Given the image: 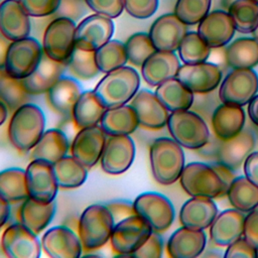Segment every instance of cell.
Wrapping results in <instances>:
<instances>
[{"label":"cell","mask_w":258,"mask_h":258,"mask_svg":"<svg viewBox=\"0 0 258 258\" xmlns=\"http://www.w3.org/2000/svg\"><path fill=\"white\" fill-rule=\"evenodd\" d=\"M140 87V76L135 69L124 66L105 76L93 89L98 101L105 109L128 104Z\"/></svg>","instance_id":"cell-1"},{"label":"cell","mask_w":258,"mask_h":258,"mask_svg":"<svg viewBox=\"0 0 258 258\" xmlns=\"http://www.w3.org/2000/svg\"><path fill=\"white\" fill-rule=\"evenodd\" d=\"M45 116L40 107L25 103L13 111L8 124V138L19 151H30L45 131Z\"/></svg>","instance_id":"cell-2"},{"label":"cell","mask_w":258,"mask_h":258,"mask_svg":"<svg viewBox=\"0 0 258 258\" xmlns=\"http://www.w3.org/2000/svg\"><path fill=\"white\" fill-rule=\"evenodd\" d=\"M149 159L152 175L158 183L169 185L179 179L184 167V152L173 138L159 137L153 140Z\"/></svg>","instance_id":"cell-3"},{"label":"cell","mask_w":258,"mask_h":258,"mask_svg":"<svg viewBox=\"0 0 258 258\" xmlns=\"http://www.w3.org/2000/svg\"><path fill=\"white\" fill-rule=\"evenodd\" d=\"M115 221L108 207L93 204L81 214L78 222V235L83 249L97 251L110 241Z\"/></svg>","instance_id":"cell-4"},{"label":"cell","mask_w":258,"mask_h":258,"mask_svg":"<svg viewBox=\"0 0 258 258\" xmlns=\"http://www.w3.org/2000/svg\"><path fill=\"white\" fill-rule=\"evenodd\" d=\"M180 185L190 197L220 198L227 195L228 187L213 165L190 162L184 165L179 176Z\"/></svg>","instance_id":"cell-5"},{"label":"cell","mask_w":258,"mask_h":258,"mask_svg":"<svg viewBox=\"0 0 258 258\" xmlns=\"http://www.w3.org/2000/svg\"><path fill=\"white\" fill-rule=\"evenodd\" d=\"M166 125L171 137L182 147L188 149H201L211 138L206 121L194 111L171 112Z\"/></svg>","instance_id":"cell-6"},{"label":"cell","mask_w":258,"mask_h":258,"mask_svg":"<svg viewBox=\"0 0 258 258\" xmlns=\"http://www.w3.org/2000/svg\"><path fill=\"white\" fill-rule=\"evenodd\" d=\"M77 24L68 17H54L42 36L43 52L53 60L67 62L76 47Z\"/></svg>","instance_id":"cell-7"},{"label":"cell","mask_w":258,"mask_h":258,"mask_svg":"<svg viewBox=\"0 0 258 258\" xmlns=\"http://www.w3.org/2000/svg\"><path fill=\"white\" fill-rule=\"evenodd\" d=\"M42 53V45L34 37L13 40L7 50L4 70L12 78L22 80L37 68Z\"/></svg>","instance_id":"cell-8"},{"label":"cell","mask_w":258,"mask_h":258,"mask_svg":"<svg viewBox=\"0 0 258 258\" xmlns=\"http://www.w3.org/2000/svg\"><path fill=\"white\" fill-rule=\"evenodd\" d=\"M152 232L149 224L135 214L115 223L109 242L117 255L130 256Z\"/></svg>","instance_id":"cell-9"},{"label":"cell","mask_w":258,"mask_h":258,"mask_svg":"<svg viewBox=\"0 0 258 258\" xmlns=\"http://www.w3.org/2000/svg\"><path fill=\"white\" fill-rule=\"evenodd\" d=\"M136 215L145 220L152 231L165 232L174 220V208L165 196L155 191H145L133 201Z\"/></svg>","instance_id":"cell-10"},{"label":"cell","mask_w":258,"mask_h":258,"mask_svg":"<svg viewBox=\"0 0 258 258\" xmlns=\"http://www.w3.org/2000/svg\"><path fill=\"white\" fill-rule=\"evenodd\" d=\"M258 92V76L252 69H233L219 89L222 103L245 106Z\"/></svg>","instance_id":"cell-11"},{"label":"cell","mask_w":258,"mask_h":258,"mask_svg":"<svg viewBox=\"0 0 258 258\" xmlns=\"http://www.w3.org/2000/svg\"><path fill=\"white\" fill-rule=\"evenodd\" d=\"M1 247L9 258H38L42 250L37 235L20 222L6 227L1 236Z\"/></svg>","instance_id":"cell-12"},{"label":"cell","mask_w":258,"mask_h":258,"mask_svg":"<svg viewBox=\"0 0 258 258\" xmlns=\"http://www.w3.org/2000/svg\"><path fill=\"white\" fill-rule=\"evenodd\" d=\"M134 158L135 143L130 135H114L107 137L100 163L104 172L119 175L129 169Z\"/></svg>","instance_id":"cell-13"},{"label":"cell","mask_w":258,"mask_h":258,"mask_svg":"<svg viewBox=\"0 0 258 258\" xmlns=\"http://www.w3.org/2000/svg\"><path fill=\"white\" fill-rule=\"evenodd\" d=\"M25 174L29 198L45 204L55 200L59 187L51 163L40 159H31L25 168Z\"/></svg>","instance_id":"cell-14"},{"label":"cell","mask_w":258,"mask_h":258,"mask_svg":"<svg viewBox=\"0 0 258 258\" xmlns=\"http://www.w3.org/2000/svg\"><path fill=\"white\" fill-rule=\"evenodd\" d=\"M114 33L112 18L94 13L82 19L76 28V47L96 51L108 42Z\"/></svg>","instance_id":"cell-15"},{"label":"cell","mask_w":258,"mask_h":258,"mask_svg":"<svg viewBox=\"0 0 258 258\" xmlns=\"http://www.w3.org/2000/svg\"><path fill=\"white\" fill-rule=\"evenodd\" d=\"M107 137L100 125L82 128L71 143V155L90 169L100 162Z\"/></svg>","instance_id":"cell-16"},{"label":"cell","mask_w":258,"mask_h":258,"mask_svg":"<svg viewBox=\"0 0 258 258\" xmlns=\"http://www.w3.org/2000/svg\"><path fill=\"white\" fill-rule=\"evenodd\" d=\"M217 138V137H216ZM255 147V136L250 129H244L228 140L217 138L214 143V154L217 162L233 171L240 168L247 156Z\"/></svg>","instance_id":"cell-17"},{"label":"cell","mask_w":258,"mask_h":258,"mask_svg":"<svg viewBox=\"0 0 258 258\" xmlns=\"http://www.w3.org/2000/svg\"><path fill=\"white\" fill-rule=\"evenodd\" d=\"M176 78L194 94H206L218 88L222 81V72L213 62L184 63L179 67Z\"/></svg>","instance_id":"cell-18"},{"label":"cell","mask_w":258,"mask_h":258,"mask_svg":"<svg viewBox=\"0 0 258 258\" xmlns=\"http://www.w3.org/2000/svg\"><path fill=\"white\" fill-rule=\"evenodd\" d=\"M129 105L136 114L139 126L158 130L167 124L169 111L159 101L155 93L146 89L138 90Z\"/></svg>","instance_id":"cell-19"},{"label":"cell","mask_w":258,"mask_h":258,"mask_svg":"<svg viewBox=\"0 0 258 258\" xmlns=\"http://www.w3.org/2000/svg\"><path fill=\"white\" fill-rule=\"evenodd\" d=\"M41 248L51 258H79L83 246L79 235L69 226H55L41 237Z\"/></svg>","instance_id":"cell-20"},{"label":"cell","mask_w":258,"mask_h":258,"mask_svg":"<svg viewBox=\"0 0 258 258\" xmlns=\"http://www.w3.org/2000/svg\"><path fill=\"white\" fill-rule=\"evenodd\" d=\"M186 33V24L174 13L163 14L156 18L148 32L156 50L163 51H175Z\"/></svg>","instance_id":"cell-21"},{"label":"cell","mask_w":258,"mask_h":258,"mask_svg":"<svg viewBox=\"0 0 258 258\" xmlns=\"http://www.w3.org/2000/svg\"><path fill=\"white\" fill-rule=\"evenodd\" d=\"M235 30L230 14L223 10L208 13L198 26V33L211 48H219L229 43Z\"/></svg>","instance_id":"cell-22"},{"label":"cell","mask_w":258,"mask_h":258,"mask_svg":"<svg viewBox=\"0 0 258 258\" xmlns=\"http://www.w3.org/2000/svg\"><path fill=\"white\" fill-rule=\"evenodd\" d=\"M83 92L79 80L62 75L46 92V100L53 112L63 117H72L74 106Z\"/></svg>","instance_id":"cell-23"},{"label":"cell","mask_w":258,"mask_h":258,"mask_svg":"<svg viewBox=\"0 0 258 258\" xmlns=\"http://www.w3.org/2000/svg\"><path fill=\"white\" fill-rule=\"evenodd\" d=\"M64 72V62L53 60L43 52L37 68L29 76L22 79L21 84L30 96L46 94Z\"/></svg>","instance_id":"cell-24"},{"label":"cell","mask_w":258,"mask_h":258,"mask_svg":"<svg viewBox=\"0 0 258 258\" xmlns=\"http://www.w3.org/2000/svg\"><path fill=\"white\" fill-rule=\"evenodd\" d=\"M29 17L19 0H3L0 3V32L11 41L29 36Z\"/></svg>","instance_id":"cell-25"},{"label":"cell","mask_w":258,"mask_h":258,"mask_svg":"<svg viewBox=\"0 0 258 258\" xmlns=\"http://www.w3.org/2000/svg\"><path fill=\"white\" fill-rule=\"evenodd\" d=\"M179 60L174 51H154L142 64L141 76L150 87H157L164 81L175 78Z\"/></svg>","instance_id":"cell-26"},{"label":"cell","mask_w":258,"mask_h":258,"mask_svg":"<svg viewBox=\"0 0 258 258\" xmlns=\"http://www.w3.org/2000/svg\"><path fill=\"white\" fill-rule=\"evenodd\" d=\"M218 215V207L211 198L191 197L181 207L179 221L183 227L205 230L211 226Z\"/></svg>","instance_id":"cell-27"},{"label":"cell","mask_w":258,"mask_h":258,"mask_svg":"<svg viewBox=\"0 0 258 258\" xmlns=\"http://www.w3.org/2000/svg\"><path fill=\"white\" fill-rule=\"evenodd\" d=\"M207 237L204 230L180 227L169 237L166 250L172 258H195L200 256L206 247Z\"/></svg>","instance_id":"cell-28"},{"label":"cell","mask_w":258,"mask_h":258,"mask_svg":"<svg viewBox=\"0 0 258 258\" xmlns=\"http://www.w3.org/2000/svg\"><path fill=\"white\" fill-rule=\"evenodd\" d=\"M244 213L229 209L217 215L210 226L211 241L218 246H228L243 236Z\"/></svg>","instance_id":"cell-29"},{"label":"cell","mask_w":258,"mask_h":258,"mask_svg":"<svg viewBox=\"0 0 258 258\" xmlns=\"http://www.w3.org/2000/svg\"><path fill=\"white\" fill-rule=\"evenodd\" d=\"M211 123L215 136L221 140H228L243 130L245 112L241 106L222 103L214 110Z\"/></svg>","instance_id":"cell-30"},{"label":"cell","mask_w":258,"mask_h":258,"mask_svg":"<svg viewBox=\"0 0 258 258\" xmlns=\"http://www.w3.org/2000/svg\"><path fill=\"white\" fill-rule=\"evenodd\" d=\"M71 147L67 134L57 128H50L43 132L31 151V159H40L53 164L68 155Z\"/></svg>","instance_id":"cell-31"},{"label":"cell","mask_w":258,"mask_h":258,"mask_svg":"<svg viewBox=\"0 0 258 258\" xmlns=\"http://www.w3.org/2000/svg\"><path fill=\"white\" fill-rule=\"evenodd\" d=\"M55 202L40 203L31 198L20 203L18 211L19 221L34 234H40L51 222L55 214Z\"/></svg>","instance_id":"cell-32"},{"label":"cell","mask_w":258,"mask_h":258,"mask_svg":"<svg viewBox=\"0 0 258 258\" xmlns=\"http://www.w3.org/2000/svg\"><path fill=\"white\" fill-rule=\"evenodd\" d=\"M99 125L107 136H114L131 135L138 128L139 123L133 108L126 104L106 109Z\"/></svg>","instance_id":"cell-33"},{"label":"cell","mask_w":258,"mask_h":258,"mask_svg":"<svg viewBox=\"0 0 258 258\" xmlns=\"http://www.w3.org/2000/svg\"><path fill=\"white\" fill-rule=\"evenodd\" d=\"M154 93L169 112L188 110L192 106L195 98L194 93L176 77L158 85Z\"/></svg>","instance_id":"cell-34"},{"label":"cell","mask_w":258,"mask_h":258,"mask_svg":"<svg viewBox=\"0 0 258 258\" xmlns=\"http://www.w3.org/2000/svg\"><path fill=\"white\" fill-rule=\"evenodd\" d=\"M225 57L232 69H252L258 64V40L254 37H240L226 49Z\"/></svg>","instance_id":"cell-35"},{"label":"cell","mask_w":258,"mask_h":258,"mask_svg":"<svg viewBox=\"0 0 258 258\" xmlns=\"http://www.w3.org/2000/svg\"><path fill=\"white\" fill-rule=\"evenodd\" d=\"M105 110L93 90L84 91L74 106L72 118L79 129L96 126L100 124Z\"/></svg>","instance_id":"cell-36"},{"label":"cell","mask_w":258,"mask_h":258,"mask_svg":"<svg viewBox=\"0 0 258 258\" xmlns=\"http://www.w3.org/2000/svg\"><path fill=\"white\" fill-rule=\"evenodd\" d=\"M52 169L59 188H77L88 177V168L72 155H66L54 162Z\"/></svg>","instance_id":"cell-37"},{"label":"cell","mask_w":258,"mask_h":258,"mask_svg":"<svg viewBox=\"0 0 258 258\" xmlns=\"http://www.w3.org/2000/svg\"><path fill=\"white\" fill-rule=\"evenodd\" d=\"M227 197L232 207L242 213H249L258 207V186L246 176H238L233 179Z\"/></svg>","instance_id":"cell-38"},{"label":"cell","mask_w":258,"mask_h":258,"mask_svg":"<svg viewBox=\"0 0 258 258\" xmlns=\"http://www.w3.org/2000/svg\"><path fill=\"white\" fill-rule=\"evenodd\" d=\"M0 196L11 205L28 198L25 169L9 167L0 171Z\"/></svg>","instance_id":"cell-39"},{"label":"cell","mask_w":258,"mask_h":258,"mask_svg":"<svg viewBox=\"0 0 258 258\" xmlns=\"http://www.w3.org/2000/svg\"><path fill=\"white\" fill-rule=\"evenodd\" d=\"M95 59L103 74L122 68L128 62L125 44L117 39H110L95 51Z\"/></svg>","instance_id":"cell-40"},{"label":"cell","mask_w":258,"mask_h":258,"mask_svg":"<svg viewBox=\"0 0 258 258\" xmlns=\"http://www.w3.org/2000/svg\"><path fill=\"white\" fill-rule=\"evenodd\" d=\"M66 72L79 81H90L95 79L100 74L95 59V51L75 47L73 53L66 62Z\"/></svg>","instance_id":"cell-41"},{"label":"cell","mask_w":258,"mask_h":258,"mask_svg":"<svg viewBox=\"0 0 258 258\" xmlns=\"http://www.w3.org/2000/svg\"><path fill=\"white\" fill-rule=\"evenodd\" d=\"M235 29L250 33L258 23V3L253 0H235L228 8Z\"/></svg>","instance_id":"cell-42"},{"label":"cell","mask_w":258,"mask_h":258,"mask_svg":"<svg viewBox=\"0 0 258 258\" xmlns=\"http://www.w3.org/2000/svg\"><path fill=\"white\" fill-rule=\"evenodd\" d=\"M30 95L24 90L21 80L12 78L5 70H0V101L13 112L21 105L28 103Z\"/></svg>","instance_id":"cell-43"},{"label":"cell","mask_w":258,"mask_h":258,"mask_svg":"<svg viewBox=\"0 0 258 258\" xmlns=\"http://www.w3.org/2000/svg\"><path fill=\"white\" fill-rule=\"evenodd\" d=\"M178 56L183 63H199L206 61L211 54V47L198 32H187L178 48Z\"/></svg>","instance_id":"cell-44"},{"label":"cell","mask_w":258,"mask_h":258,"mask_svg":"<svg viewBox=\"0 0 258 258\" xmlns=\"http://www.w3.org/2000/svg\"><path fill=\"white\" fill-rule=\"evenodd\" d=\"M128 62L136 68H141L144 61L156 51L150 36L145 32H136L125 41Z\"/></svg>","instance_id":"cell-45"},{"label":"cell","mask_w":258,"mask_h":258,"mask_svg":"<svg viewBox=\"0 0 258 258\" xmlns=\"http://www.w3.org/2000/svg\"><path fill=\"white\" fill-rule=\"evenodd\" d=\"M212 0H177L174 14L186 25L198 24L210 11Z\"/></svg>","instance_id":"cell-46"},{"label":"cell","mask_w":258,"mask_h":258,"mask_svg":"<svg viewBox=\"0 0 258 258\" xmlns=\"http://www.w3.org/2000/svg\"><path fill=\"white\" fill-rule=\"evenodd\" d=\"M19 2L30 17L42 18L53 15L60 0H19Z\"/></svg>","instance_id":"cell-47"},{"label":"cell","mask_w":258,"mask_h":258,"mask_svg":"<svg viewBox=\"0 0 258 258\" xmlns=\"http://www.w3.org/2000/svg\"><path fill=\"white\" fill-rule=\"evenodd\" d=\"M126 12L137 19L152 16L158 7V0H123Z\"/></svg>","instance_id":"cell-48"},{"label":"cell","mask_w":258,"mask_h":258,"mask_svg":"<svg viewBox=\"0 0 258 258\" xmlns=\"http://www.w3.org/2000/svg\"><path fill=\"white\" fill-rule=\"evenodd\" d=\"M88 9L85 0H60L57 10L51 16L52 18L68 17L76 22L87 13Z\"/></svg>","instance_id":"cell-49"},{"label":"cell","mask_w":258,"mask_h":258,"mask_svg":"<svg viewBox=\"0 0 258 258\" xmlns=\"http://www.w3.org/2000/svg\"><path fill=\"white\" fill-rule=\"evenodd\" d=\"M89 9L95 13L117 18L124 10L123 0H85Z\"/></svg>","instance_id":"cell-50"},{"label":"cell","mask_w":258,"mask_h":258,"mask_svg":"<svg viewBox=\"0 0 258 258\" xmlns=\"http://www.w3.org/2000/svg\"><path fill=\"white\" fill-rule=\"evenodd\" d=\"M163 241L159 233L152 232L148 239L130 256L137 258H159L162 256Z\"/></svg>","instance_id":"cell-51"},{"label":"cell","mask_w":258,"mask_h":258,"mask_svg":"<svg viewBox=\"0 0 258 258\" xmlns=\"http://www.w3.org/2000/svg\"><path fill=\"white\" fill-rule=\"evenodd\" d=\"M226 258H257V250L244 238L240 237L227 246Z\"/></svg>","instance_id":"cell-52"},{"label":"cell","mask_w":258,"mask_h":258,"mask_svg":"<svg viewBox=\"0 0 258 258\" xmlns=\"http://www.w3.org/2000/svg\"><path fill=\"white\" fill-rule=\"evenodd\" d=\"M243 237L258 250V207L245 216Z\"/></svg>","instance_id":"cell-53"},{"label":"cell","mask_w":258,"mask_h":258,"mask_svg":"<svg viewBox=\"0 0 258 258\" xmlns=\"http://www.w3.org/2000/svg\"><path fill=\"white\" fill-rule=\"evenodd\" d=\"M106 206L111 212L115 223L136 214L134 210L133 202L131 203L125 200H116V201H111L107 203Z\"/></svg>","instance_id":"cell-54"},{"label":"cell","mask_w":258,"mask_h":258,"mask_svg":"<svg viewBox=\"0 0 258 258\" xmlns=\"http://www.w3.org/2000/svg\"><path fill=\"white\" fill-rule=\"evenodd\" d=\"M245 176L258 186V151L251 152L244 161L243 165Z\"/></svg>","instance_id":"cell-55"},{"label":"cell","mask_w":258,"mask_h":258,"mask_svg":"<svg viewBox=\"0 0 258 258\" xmlns=\"http://www.w3.org/2000/svg\"><path fill=\"white\" fill-rule=\"evenodd\" d=\"M11 214V204L0 196V229L7 223Z\"/></svg>","instance_id":"cell-56"},{"label":"cell","mask_w":258,"mask_h":258,"mask_svg":"<svg viewBox=\"0 0 258 258\" xmlns=\"http://www.w3.org/2000/svg\"><path fill=\"white\" fill-rule=\"evenodd\" d=\"M10 43H11V40H9L0 32V70H4L6 54H7V50Z\"/></svg>","instance_id":"cell-57"},{"label":"cell","mask_w":258,"mask_h":258,"mask_svg":"<svg viewBox=\"0 0 258 258\" xmlns=\"http://www.w3.org/2000/svg\"><path fill=\"white\" fill-rule=\"evenodd\" d=\"M248 115L251 121L258 126V95H255L254 98L249 102Z\"/></svg>","instance_id":"cell-58"},{"label":"cell","mask_w":258,"mask_h":258,"mask_svg":"<svg viewBox=\"0 0 258 258\" xmlns=\"http://www.w3.org/2000/svg\"><path fill=\"white\" fill-rule=\"evenodd\" d=\"M8 113H9L8 108L6 107V105L4 103H2L0 101V126L3 125L4 122L7 120Z\"/></svg>","instance_id":"cell-59"},{"label":"cell","mask_w":258,"mask_h":258,"mask_svg":"<svg viewBox=\"0 0 258 258\" xmlns=\"http://www.w3.org/2000/svg\"><path fill=\"white\" fill-rule=\"evenodd\" d=\"M235 0H222V6L225 8H229V6L234 2Z\"/></svg>","instance_id":"cell-60"},{"label":"cell","mask_w":258,"mask_h":258,"mask_svg":"<svg viewBox=\"0 0 258 258\" xmlns=\"http://www.w3.org/2000/svg\"><path fill=\"white\" fill-rule=\"evenodd\" d=\"M252 33V35H253V37L256 39V40H258V23H257V25H256V27L254 28V30L251 32Z\"/></svg>","instance_id":"cell-61"},{"label":"cell","mask_w":258,"mask_h":258,"mask_svg":"<svg viewBox=\"0 0 258 258\" xmlns=\"http://www.w3.org/2000/svg\"><path fill=\"white\" fill-rule=\"evenodd\" d=\"M253 1H255L256 3H258V0H253Z\"/></svg>","instance_id":"cell-62"},{"label":"cell","mask_w":258,"mask_h":258,"mask_svg":"<svg viewBox=\"0 0 258 258\" xmlns=\"http://www.w3.org/2000/svg\"><path fill=\"white\" fill-rule=\"evenodd\" d=\"M257 257H258V250H257Z\"/></svg>","instance_id":"cell-63"}]
</instances>
